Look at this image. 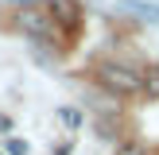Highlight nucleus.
<instances>
[{
  "mask_svg": "<svg viewBox=\"0 0 159 155\" xmlns=\"http://www.w3.org/2000/svg\"><path fill=\"white\" fill-rule=\"evenodd\" d=\"M97 82L105 85V89L120 93V97L144 93V74L132 70V66H124V62H101V66H97Z\"/></svg>",
  "mask_w": 159,
  "mask_h": 155,
  "instance_id": "nucleus-1",
  "label": "nucleus"
},
{
  "mask_svg": "<svg viewBox=\"0 0 159 155\" xmlns=\"http://www.w3.org/2000/svg\"><path fill=\"white\" fill-rule=\"evenodd\" d=\"M51 23L54 20H47V16H39V12H23L20 16V27L27 31V35H35V39H47V35H51Z\"/></svg>",
  "mask_w": 159,
  "mask_h": 155,
  "instance_id": "nucleus-2",
  "label": "nucleus"
},
{
  "mask_svg": "<svg viewBox=\"0 0 159 155\" xmlns=\"http://www.w3.org/2000/svg\"><path fill=\"white\" fill-rule=\"evenodd\" d=\"M51 12L62 27H78V4L74 0H51Z\"/></svg>",
  "mask_w": 159,
  "mask_h": 155,
  "instance_id": "nucleus-3",
  "label": "nucleus"
},
{
  "mask_svg": "<svg viewBox=\"0 0 159 155\" xmlns=\"http://www.w3.org/2000/svg\"><path fill=\"white\" fill-rule=\"evenodd\" d=\"M116 155H148V147L136 140H124V144H116Z\"/></svg>",
  "mask_w": 159,
  "mask_h": 155,
  "instance_id": "nucleus-4",
  "label": "nucleus"
},
{
  "mask_svg": "<svg viewBox=\"0 0 159 155\" xmlns=\"http://www.w3.org/2000/svg\"><path fill=\"white\" fill-rule=\"evenodd\" d=\"M144 89H148V97H159V70L144 74Z\"/></svg>",
  "mask_w": 159,
  "mask_h": 155,
  "instance_id": "nucleus-5",
  "label": "nucleus"
},
{
  "mask_svg": "<svg viewBox=\"0 0 159 155\" xmlns=\"http://www.w3.org/2000/svg\"><path fill=\"white\" fill-rule=\"evenodd\" d=\"M62 124H66V128H78V124H82V116H78V108H62Z\"/></svg>",
  "mask_w": 159,
  "mask_h": 155,
  "instance_id": "nucleus-6",
  "label": "nucleus"
},
{
  "mask_svg": "<svg viewBox=\"0 0 159 155\" xmlns=\"http://www.w3.org/2000/svg\"><path fill=\"white\" fill-rule=\"evenodd\" d=\"M8 151L12 155H27V144H23V140H8Z\"/></svg>",
  "mask_w": 159,
  "mask_h": 155,
  "instance_id": "nucleus-7",
  "label": "nucleus"
}]
</instances>
